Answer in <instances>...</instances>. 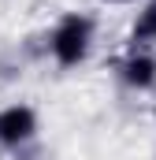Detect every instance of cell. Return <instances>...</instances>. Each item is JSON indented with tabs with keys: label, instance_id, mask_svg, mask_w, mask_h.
<instances>
[{
	"label": "cell",
	"instance_id": "obj_4",
	"mask_svg": "<svg viewBox=\"0 0 156 160\" xmlns=\"http://www.w3.org/2000/svg\"><path fill=\"white\" fill-rule=\"evenodd\" d=\"M126 48H156V0H141L130 30H126Z\"/></svg>",
	"mask_w": 156,
	"mask_h": 160
},
{
	"label": "cell",
	"instance_id": "obj_2",
	"mask_svg": "<svg viewBox=\"0 0 156 160\" xmlns=\"http://www.w3.org/2000/svg\"><path fill=\"white\" fill-rule=\"evenodd\" d=\"M41 134V116L34 104L26 101H11L0 108V149L4 153H22L26 145H34Z\"/></svg>",
	"mask_w": 156,
	"mask_h": 160
},
{
	"label": "cell",
	"instance_id": "obj_3",
	"mask_svg": "<svg viewBox=\"0 0 156 160\" xmlns=\"http://www.w3.org/2000/svg\"><path fill=\"white\" fill-rule=\"evenodd\" d=\"M112 75L130 93H153L156 89V48H126L115 60Z\"/></svg>",
	"mask_w": 156,
	"mask_h": 160
},
{
	"label": "cell",
	"instance_id": "obj_1",
	"mask_svg": "<svg viewBox=\"0 0 156 160\" xmlns=\"http://www.w3.org/2000/svg\"><path fill=\"white\" fill-rule=\"evenodd\" d=\"M93 45H97V19L85 11H63L45 38V52L56 67L75 71L93 56Z\"/></svg>",
	"mask_w": 156,
	"mask_h": 160
},
{
	"label": "cell",
	"instance_id": "obj_7",
	"mask_svg": "<svg viewBox=\"0 0 156 160\" xmlns=\"http://www.w3.org/2000/svg\"><path fill=\"white\" fill-rule=\"evenodd\" d=\"M153 160H156V157H153Z\"/></svg>",
	"mask_w": 156,
	"mask_h": 160
},
{
	"label": "cell",
	"instance_id": "obj_5",
	"mask_svg": "<svg viewBox=\"0 0 156 160\" xmlns=\"http://www.w3.org/2000/svg\"><path fill=\"white\" fill-rule=\"evenodd\" d=\"M100 4H138V0H100Z\"/></svg>",
	"mask_w": 156,
	"mask_h": 160
},
{
	"label": "cell",
	"instance_id": "obj_6",
	"mask_svg": "<svg viewBox=\"0 0 156 160\" xmlns=\"http://www.w3.org/2000/svg\"><path fill=\"white\" fill-rule=\"evenodd\" d=\"M153 127H156V101H153Z\"/></svg>",
	"mask_w": 156,
	"mask_h": 160
}]
</instances>
